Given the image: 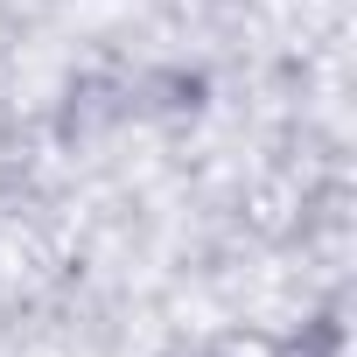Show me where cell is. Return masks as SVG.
Instances as JSON below:
<instances>
[{"mask_svg":"<svg viewBox=\"0 0 357 357\" xmlns=\"http://www.w3.org/2000/svg\"><path fill=\"white\" fill-rule=\"evenodd\" d=\"M280 357H343V329L322 315V322H308V329H301V336H294Z\"/></svg>","mask_w":357,"mask_h":357,"instance_id":"cell-2","label":"cell"},{"mask_svg":"<svg viewBox=\"0 0 357 357\" xmlns=\"http://www.w3.org/2000/svg\"><path fill=\"white\" fill-rule=\"evenodd\" d=\"M204 98H211V77L204 70H183V63H168V70H147L140 84H126V112H140V119H197L204 112Z\"/></svg>","mask_w":357,"mask_h":357,"instance_id":"cell-1","label":"cell"}]
</instances>
